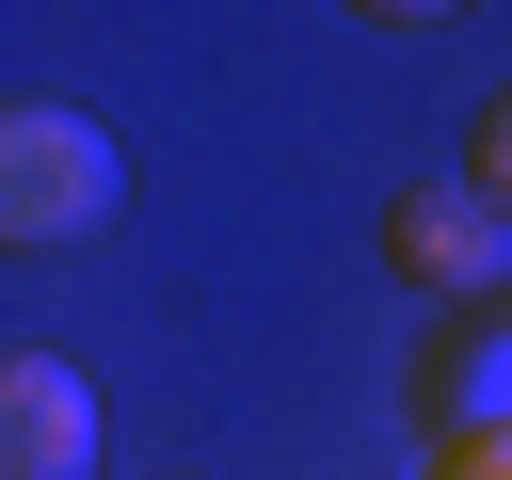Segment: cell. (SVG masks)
<instances>
[{"instance_id":"7a4b0ae2","label":"cell","mask_w":512,"mask_h":480,"mask_svg":"<svg viewBox=\"0 0 512 480\" xmlns=\"http://www.w3.org/2000/svg\"><path fill=\"white\" fill-rule=\"evenodd\" d=\"M384 256H400V288H432L448 320L512 288V224H496V192H480V176H416V192L384 208Z\"/></svg>"},{"instance_id":"8992f818","label":"cell","mask_w":512,"mask_h":480,"mask_svg":"<svg viewBox=\"0 0 512 480\" xmlns=\"http://www.w3.org/2000/svg\"><path fill=\"white\" fill-rule=\"evenodd\" d=\"M432 480H512V448H432Z\"/></svg>"},{"instance_id":"6da1fadb","label":"cell","mask_w":512,"mask_h":480,"mask_svg":"<svg viewBox=\"0 0 512 480\" xmlns=\"http://www.w3.org/2000/svg\"><path fill=\"white\" fill-rule=\"evenodd\" d=\"M112 208H128V160H112V128H96V112H48V96H16V112H0V256H80Z\"/></svg>"},{"instance_id":"277c9868","label":"cell","mask_w":512,"mask_h":480,"mask_svg":"<svg viewBox=\"0 0 512 480\" xmlns=\"http://www.w3.org/2000/svg\"><path fill=\"white\" fill-rule=\"evenodd\" d=\"M416 400H432V448H512V304H464L432 336Z\"/></svg>"},{"instance_id":"5b68a950","label":"cell","mask_w":512,"mask_h":480,"mask_svg":"<svg viewBox=\"0 0 512 480\" xmlns=\"http://www.w3.org/2000/svg\"><path fill=\"white\" fill-rule=\"evenodd\" d=\"M464 176H480V192H496V224H512V96L480 112V160H464Z\"/></svg>"},{"instance_id":"3957f363","label":"cell","mask_w":512,"mask_h":480,"mask_svg":"<svg viewBox=\"0 0 512 480\" xmlns=\"http://www.w3.org/2000/svg\"><path fill=\"white\" fill-rule=\"evenodd\" d=\"M0 480H96V384L64 352H0Z\"/></svg>"}]
</instances>
